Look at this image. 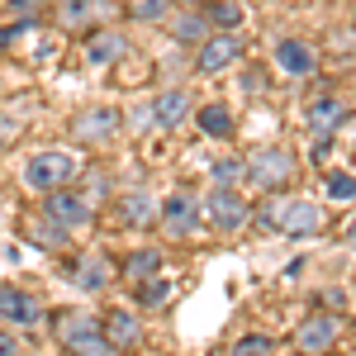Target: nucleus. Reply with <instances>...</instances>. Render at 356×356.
<instances>
[{
	"mask_svg": "<svg viewBox=\"0 0 356 356\" xmlns=\"http://www.w3.org/2000/svg\"><path fill=\"white\" fill-rule=\"evenodd\" d=\"M76 171H81V166H76L72 152H33L24 162V181L38 195H48V191H57V186H72Z\"/></svg>",
	"mask_w": 356,
	"mask_h": 356,
	"instance_id": "3",
	"label": "nucleus"
},
{
	"mask_svg": "<svg viewBox=\"0 0 356 356\" xmlns=\"http://www.w3.org/2000/svg\"><path fill=\"white\" fill-rule=\"evenodd\" d=\"M243 33L238 29H214L204 43H195V72H204V76H214L223 67H233V62H243Z\"/></svg>",
	"mask_w": 356,
	"mask_h": 356,
	"instance_id": "4",
	"label": "nucleus"
},
{
	"mask_svg": "<svg viewBox=\"0 0 356 356\" xmlns=\"http://www.w3.org/2000/svg\"><path fill=\"white\" fill-rule=\"evenodd\" d=\"M15 352H24L19 337H15V328H0V356H15Z\"/></svg>",
	"mask_w": 356,
	"mask_h": 356,
	"instance_id": "30",
	"label": "nucleus"
},
{
	"mask_svg": "<svg viewBox=\"0 0 356 356\" xmlns=\"http://www.w3.org/2000/svg\"><path fill=\"white\" fill-rule=\"evenodd\" d=\"M233 352L238 356H266V352H280V347H275V337H266V332H247V337L233 342Z\"/></svg>",
	"mask_w": 356,
	"mask_h": 356,
	"instance_id": "27",
	"label": "nucleus"
},
{
	"mask_svg": "<svg viewBox=\"0 0 356 356\" xmlns=\"http://www.w3.org/2000/svg\"><path fill=\"white\" fill-rule=\"evenodd\" d=\"M53 337L67 347V352H81V356H110V337H105V323L86 309H57L53 318Z\"/></svg>",
	"mask_w": 356,
	"mask_h": 356,
	"instance_id": "2",
	"label": "nucleus"
},
{
	"mask_svg": "<svg viewBox=\"0 0 356 356\" xmlns=\"http://www.w3.org/2000/svg\"><path fill=\"white\" fill-rule=\"evenodd\" d=\"M186 114H191V95L181 90V86H171V90H162L157 100H152V119H157V129H176V124H186Z\"/></svg>",
	"mask_w": 356,
	"mask_h": 356,
	"instance_id": "15",
	"label": "nucleus"
},
{
	"mask_svg": "<svg viewBox=\"0 0 356 356\" xmlns=\"http://www.w3.org/2000/svg\"><path fill=\"white\" fill-rule=\"evenodd\" d=\"M90 10H95V0H57V19L67 29H81L90 19Z\"/></svg>",
	"mask_w": 356,
	"mask_h": 356,
	"instance_id": "25",
	"label": "nucleus"
},
{
	"mask_svg": "<svg viewBox=\"0 0 356 356\" xmlns=\"http://www.w3.org/2000/svg\"><path fill=\"white\" fill-rule=\"evenodd\" d=\"M157 223H162L166 238H186V233H195V223H200V200H195L191 191H171L157 204Z\"/></svg>",
	"mask_w": 356,
	"mask_h": 356,
	"instance_id": "7",
	"label": "nucleus"
},
{
	"mask_svg": "<svg viewBox=\"0 0 356 356\" xmlns=\"http://www.w3.org/2000/svg\"><path fill=\"white\" fill-rule=\"evenodd\" d=\"M119 219L134 223V228L152 223V219H157V204H152V195H147V191H124V195H119Z\"/></svg>",
	"mask_w": 356,
	"mask_h": 356,
	"instance_id": "18",
	"label": "nucleus"
},
{
	"mask_svg": "<svg viewBox=\"0 0 356 356\" xmlns=\"http://www.w3.org/2000/svg\"><path fill=\"white\" fill-rule=\"evenodd\" d=\"M261 223L271 233H280V238L304 243V238H318L323 233V209L314 200H266L261 204Z\"/></svg>",
	"mask_w": 356,
	"mask_h": 356,
	"instance_id": "1",
	"label": "nucleus"
},
{
	"mask_svg": "<svg viewBox=\"0 0 356 356\" xmlns=\"http://www.w3.org/2000/svg\"><path fill=\"white\" fill-rule=\"evenodd\" d=\"M15 129H19V124H5V119H0V138H10Z\"/></svg>",
	"mask_w": 356,
	"mask_h": 356,
	"instance_id": "32",
	"label": "nucleus"
},
{
	"mask_svg": "<svg viewBox=\"0 0 356 356\" xmlns=\"http://www.w3.org/2000/svg\"><path fill=\"white\" fill-rule=\"evenodd\" d=\"M337 332H342V318L337 314H309L300 328H295V347L300 352H332Z\"/></svg>",
	"mask_w": 356,
	"mask_h": 356,
	"instance_id": "11",
	"label": "nucleus"
},
{
	"mask_svg": "<svg viewBox=\"0 0 356 356\" xmlns=\"http://www.w3.org/2000/svg\"><path fill=\"white\" fill-rule=\"evenodd\" d=\"M124 48H129V38H124L119 29H100V33L86 38V62H90V67H110Z\"/></svg>",
	"mask_w": 356,
	"mask_h": 356,
	"instance_id": "16",
	"label": "nucleus"
},
{
	"mask_svg": "<svg viewBox=\"0 0 356 356\" xmlns=\"http://www.w3.org/2000/svg\"><path fill=\"white\" fill-rule=\"evenodd\" d=\"M124 114L114 110V105H95V110H81L76 114V124H72V134H76V143H86V147H105L110 138H119V124Z\"/></svg>",
	"mask_w": 356,
	"mask_h": 356,
	"instance_id": "8",
	"label": "nucleus"
},
{
	"mask_svg": "<svg viewBox=\"0 0 356 356\" xmlns=\"http://www.w3.org/2000/svg\"><path fill=\"white\" fill-rule=\"evenodd\" d=\"M275 67L290 72V76H309L318 67V53L304 38H275Z\"/></svg>",
	"mask_w": 356,
	"mask_h": 356,
	"instance_id": "13",
	"label": "nucleus"
},
{
	"mask_svg": "<svg viewBox=\"0 0 356 356\" xmlns=\"http://www.w3.org/2000/svg\"><path fill=\"white\" fill-rule=\"evenodd\" d=\"M347 247H356V214L347 219Z\"/></svg>",
	"mask_w": 356,
	"mask_h": 356,
	"instance_id": "31",
	"label": "nucleus"
},
{
	"mask_svg": "<svg viewBox=\"0 0 356 356\" xmlns=\"http://www.w3.org/2000/svg\"><path fill=\"white\" fill-rule=\"evenodd\" d=\"M352 124H356V114H352Z\"/></svg>",
	"mask_w": 356,
	"mask_h": 356,
	"instance_id": "33",
	"label": "nucleus"
},
{
	"mask_svg": "<svg viewBox=\"0 0 356 356\" xmlns=\"http://www.w3.org/2000/svg\"><path fill=\"white\" fill-rule=\"evenodd\" d=\"M162 271V252L157 247H143V252H129V261H124V275L134 280V285H143L147 275Z\"/></svg>",
	"mask_w": 356,
	"mask_h": 356,
	"instance_id": "21",
	"label": "nucleus"
},
{
	"mask_svg": "<svg viewBox=\"0 0 356 356\" xmlns=\"http://www.w3.org/2000/svg\"><path fill=\"white\" fill-rule=\"evenodd\" d=\"M67 233H72V228H67V223H57V219H48V214L29 223V238H33L38 247H48V252H62V247H67Z\"/></svg>",
	"mask_w": 356,
	"mask_h": 356,
	"instance_id": "19",
	"label": "nucleus"
},
{
	"mask_svg": "<svg viewBox=\"0 0 356 356\" xmlns=\"http://www.w3.org/2000/svg\"><path fill=\"white\" fill-rule=\"evenodd\" d=\"M100 323H105V337H110L114 352H129V347H138V337H143V328H138V318L129 314V309H110V314H100Z\"/></svg>",
	"mask_w": 356,
	"mask_h": 356,
	"instance_id": "14",
	"label": "nucleus"
},
{
	"mask_svg": "<svg viewBox=\"0 0 356 356\" xmlns=\"http://www.w3.org/2000/svg\"><path fill=\"white\" fill-rule=\"evenodd\" d=\"M204 214L214 219L219 233H238L252 219V204L243 200V186H214V191L204 195Z\"/></svg>",
	"mask_w": 356,
	"mask_h": 356,
	"instance_id": "5",
	"label": "nucleus"
},
{
	"mask_svg": "<svg viewBox=\"0 0 356 356\" xmlns=\"http://www.w3.org/2000/svg\"><path fill=\"white\" fill-rule=\"evenodd\" d=\"M328 200H356V176L332 171V176H328Z\"/></svg>",
	"mask_w": 356,
	"mask_h": 356,
	"instance_id": "28",
	"label": "nucleus"
},
{
	"mask_svg": "<svg viewBox=\"0 0 356 356\" xmlns=\"http://www.w3.org/2000/svg\"><path fill=\"white\" fill-rule=\"evenodd\" d=\"M200 10H204L209 29H238V24H243V10H238V0H204Z\"/></svg>",
	"mask_w": 356,
	"mask_h": 356,
	"instance_id": "22",
	"label": "nucleus"
},
{
	"mask_svg": "<svg viewBox=\"0 0 356 356\" xmlns=\"http://www.w3.org/2000/svg\"><path fill=\"white\" fill-rule=\"evenodd\" d=\"M195 124H200V134L204 138H233V114L223 110V105H204V110L195 114Z\"/></svg>",
	"mask_w": 356,
	"mask_h": 356,
	"instance_id": "20",
	"label": "nucleus"
},
{
	"mask_svg": "<svg viewBox=\"0 0 356 356\" xmlns=\"http://www.w3.org/2000/svg\"><path fill=\"white\" fill-rule=\"evenodd\" d=\"M162 10H166V0H143L134 15H138V19H162Z\"/></svg>",
	"mask_w": 356,
	"mask_h": 356,
	"instance_id": "29",
	"label": "nucleus"
},
{
	"mask_svg": "<svg viewBox=\"0 0 356 356\" xmlns=\"http://www.w3.org/2000/svg\"><path fill=\"white\" fill-rule=\"evenodd\" d=\"M209 176H214V186H243L247 181V162L243 157H219V162L209 166Z\"/></svg>",
	"mask_w": 356,
	"mask_h": 356,
	"instance_id": "23",
	"label": "nucleus"
},
{
	"mask_svg": "<svg viewBox=\"0 0 356 356\" xmlns=\"http://www.w3.org/2000/svg\"><path fill=\"white\" fill-rule=\"evenodd\" d=\"M138 300L147 304V309L166 304V300H171V280H166V275H147V280L138 285Z\"/></svg>",
	"mask_w": 356,
	"mask_h": 356,
	"instance_id": "26",
	"label": "nucleus"
},
{
	"mask_svg": "<svg viewBox=\"0 0 356 356\" xmlns=\"http://www.w3.org/2000/svg\"><path fill=\"white\" fill-rule=\"evenodd\" d=\"M290 176H295V152H290V147H261V152H252V162H247V181H257L261 191L290 186Z\"/></svg>",
	"mask_w": 356,
	"mask_h": 356,
	"instance_id": "6",
	"label": "nucleus"
},
{
	"mask_svg": "<svg viewBox=\"0 0 356 356\" xmlns=\"http://www.w3.org/2000/svg\"><path fill=\"white\" fill-rule=\"evenodd\" d=\"M0 323L5 328H38L43 323V304L19 285H0Z\"/></svg>",
	"mask_w": 356,
	"mask_h": 356,
	"instance_id": "9",
	"label": "nucleus"
},
{
	"mask_svg": "<svg viewBox=\"0 0 356 356\" xmlns=\"http://www.w3.org/2000/svg\"><path fill=\"white\" fill-rule=\"evenodd\" d=\"M43 214H48V219H57V223H67V228H81V223H90L95 204H90L86 195L57 186V191H48V200H43Z\"/></svg>",
	"mask_w": 356,
	"mask_h": 356,
	"instance_id": "10",
	"label": "nucleus"
},
{
	"mask_svg": "<svg viewBox=\"0 0 356 356\" xmlns=\"http://www.w3.org/2000/svg\"><path fill=\"white\" fill-rule=\"evenodd\" d=\"M342 119H347V105H342L337 95H318V100L309 105V129H314V134H337Z\"/></svg>",
	"mask_w": 356,
	"mask_h": 356,
	"instance_id": "17",
	"label": "nucleus"
},
{
	"mask_svg": "<svg viewBox=\"0 0 356 356\" xmlns=\"http://www.w3.org/2000/svg\"><path fill=\"white\" fill-rule=\"evenodd\" d=\"M110 280H114V266H110V257H105V252H86V257L72 261V285L86 290V295L110 290Z\"/></svg>",
	"mask_w": 356,
	"mask_h": 356,
	"instance_id": "12",
	"label": "nucleus"
},
{
	"mask_svg": "<svg viewBox=\"0 0 356 356\" xmlns=\"http://www.w3.org/2000/svg\"><path fill=\"white\" fill-rule=\"evenodd\" d=\"M176 38H186V43H204V38H209V19H204V10L181 15V19H176Z\"/></svg>",
	"mask_w": 356,
	"mask_h": 356,
	"instance_id": "24",
	"label": "nucleus"
}]
</instances>
